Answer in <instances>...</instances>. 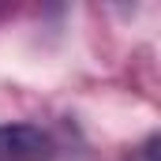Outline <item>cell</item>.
<instances>
[{
  "instance_id": "cell-1",
  "label": "cell",
  "mask_w": 161,
  "mask_h": 161,
  "mask_svg": "<svg viewBox=\"0 0 161 161\" xmlns=\"http://www.w3.org/2000/svg\"><path fill=\"white\" fill-rule=\"evenodd\" d=\"M0 161H53V139L38 124H0Z\"/></svg>"
}]
</instances>
